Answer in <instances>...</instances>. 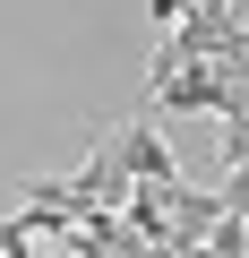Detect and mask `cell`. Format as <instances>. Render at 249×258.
<instances>
[{"label":"cell","mask_w":249,"mask_h":258,"mask_svg":"<svg viewBox=\"0 0 249 258\" xmlns=\"http://www.w3.org/2000/svg\"><path fill=\"white\" fill-rule=\"evenodd\" d=\"M103 138H112V155H120V172H129V181H181V164H172V147H163V129H155L146 112H138V120H112Z\"/></svg>","instance_id":"1"},{"label":"cell","mask_w":249,"mask_h":258,"mask_svg":"<svg viewBox=\"0 0 249 258\" xmlns=\"http://www.w3.org/2000/svg\"><path fill=\"white\" fill-rule=\"evenodd\" d=\"M69 189H77V207H112V215H120V198H129L138 181L120 172V155H112V138H95V155H86V164L69 172Z\"/></svg>","instance_id":"2"},{"label":"cell","mask_w":249,"mask_h":258,"mask_svg":"<svg viewBox=\"0 0 249 258\" xmlns=\"http://www.w3.org/2000/svg\"><path fill=\"white\" fill-rule=\"evenodd\" d=\"M240 249H249V215H215V232H206L189 258H240Z\"/></svg>","instance_id":"3"},{"label":"cell","mask_w":249,"mask_h":258,"mask_svg":"<svg viewBox=\"0 0 249 258\" xmlns=\"http://www.w3.org/2000/svg\"><path fill=\"white\" fill-rule=\"evenodd\" d=\"M189 9H198V0H146V26H155V35H172Z\"/></svg>","instance_id":"4"},{"label":"cell","mask_w":249,"mask_h":258,"mask_svg":"<svg viewBox=\"0 0 249 258\" xmlns=\"http://www.w3.org/2000/svg\"><path fill=\"white\" fill-rule=\"evenodd\" d=\"M240 258H249V249H240Z\"/></svg>","instance_id":"5"}]
</instances>
